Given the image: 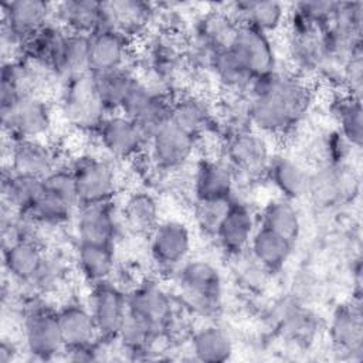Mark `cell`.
Segmentation results:
<instances>
[{"label":"cell","mask_w":363,"mask_h":363,"mask_svg":"<svg viewBox=\"0 0 363 363\" xmlns=\"http://www.w3.org/2000/svg\"><path fill=\"white\" fill-rule=\"evenodd\" d=\"M247 98L252 129L278 136L291 132L302 121L312 95L303 77L277 67L251 81Z\"/></svg>","instance_id":"obj_1"},{"label":"cell","mask_w":363,"mask_h":363,"mask_svg":"<svg viewBox=\"0 0 363 363\" xmlns=\"http://www.w3.org/2000/svg\"><path fill=\"white\" fill-rule=\"evenodd\" d=\"M60 112L64 121L81 132H96L109 115L104 106L92 72H86L60 84Z\"/></svg>","instance_id":"obj_2"},{"label":"cell","mask_w":363,"mask_h":363,"mask_svg":"<svg viewBox=\"0 0 363 363\" xmlns=\"http://www.w3.org/2000/svg\"><path fill=\"white\" fill-rule=\"evenodd\" d=\"M79 206L75 180L69 166H57L43 179L41 193L26 214L47 227L65 224Z\"/></svg>","instance_id":"obj_3"},{"label":"cell","mask_w":363,"mask_h":363,"mask_svg":"<svg viewBox=\"0 0 363 363\" xmlns=\"http://www.w3.org/2000/svg\"><path fill=\"white\" fill-rule=\"evenodd\" d=\"M54 3L43 0H13L1 4L3 52L17 57L24 43L52 20Z\"/></svg>","instance_id":"obj_4"},{"label":"cell","mask_w":363,"mask_h":363,"mask_svg":"<svg viewBox=\"0 0 363 363\" xmlns=\"http://www.w3.org/2000/svg\"><path fill=\"white\" fill-rule=\"evenodd\" d=\"M177 285L187 306L203 315L220 308L223 279L220 271L206 259L184 261L177 268Z\"/></svg>","instance_id":"obj_5"},{"label":"cell","mask_w":363,"mask_h":363,"mask_svg":"<svg viewBox=\"0 0 363 363\" xmlns=\"http://www.w3.org/2000/svg\"><path fill=\"white\" fill-rule=\"evenodd\" d=\"M0 118L9 140L44 139L52 126V108L43 95H30L1 105Z\"/></svg>","instance_id":"obj_6"},{"label":"cell","mask_w":363,"mask_h":363,"mask_svg":"<svg viewBox=\"0 0 363 363\" xmlns=\"http://www.w3.org/2000/svg\"><path fill=\"white\" fill-rule=\"evenodd\" d=\"M69 167L75 180L79 206L112 201L119 187V177L109 157L84 155L77 157Z\"/></svg>","instance_id":"obj_7"},{"label":"cell","mask_w":363,"mask_h":363,"mask_svg":"<svg viewBox=\"0 0 363 363\" xmlns=\"http://www.w3.org/2000/svg\"><path fill=\"white\" fill-rule=\"evenodd\" d=\"M27 352L37 360H51L64 352L57 309L40 302L27 306L23 319Z\"/></svg>","instance_id":"obj_8"},{"label":"cell","mask_w":363,"mask_h":363,"mask_svg":"<svg viewBox=\"0 0 363 363\" xmlns=\"http://www.w3.org/2000/svg\"><path fill=\"white\" fill-rule=\"evenodd\" d=\"M95 135L106 157L115 160L138 159L147 147V139L139 125L121 112L109 113Z\"/></svg>","instance_id":"obj_9"},{"label":"cell","mask_w":363,"mask_h":363,"mask_svg":"<svg viewBox=\"0 0 363 363\" xmlns=\"http://www.w3.org/2000/svg\"><path fill=\"white\" fill-rule=\"evenodd\" d=\"M272 155L264 135L248 129L225 138L224 160L234 170L235 177L255 179L265 174Z\"/></svg>","instance_id":"obj_10"},{"label":"cell","mask_w":363,"mask_h":363,"mask_svg":"<svg viewBox=\"0 0 363 363\" xmlns=\"http://www.w3.org/2000/svg\"><path fill=\"white\" fill-rule=\"evenodd\" d=\"M197 142L199 138L170 121L149 139L146 153L156 169L164 172L180 170L193 157Z\"/></svg>","instance_id":"obj_11"},{"label":"cell","mask_w":363,"mask_h":363,"mask_svg":"<svg viewBox=\"0 0 363 363\" xmlns=\"http://www.w3.org/2000/svg\"><path fill=\"white\" fill-rule=\"evenodd\" d=\"M88 308L94 316L99 339L115 340L129 311L128 292L111 281L92 285Z\"/></svg>","instance_id":"obj_12"},{"label":"cell","mask_w":363,"mask_h":363,"mask_svg":"<svg viewBox=\"0 0 363 363\" xmlns=\"http://www.w3.org/2000/svg\"><path fill=\"white\" fill-rule=\"evenodd\" d=\"M152 259L164 269H177L191 250L189 227L179 220H162L149 233Z\"/></svg>","instance_id":"obj_13"},{"label":"cell","mask_w":363,"mask_h":363,"mask_svg":"<svg viewBox=\"0 0 363 363\" xmlns=\"http://www.w3.org/2000/svg\"><path fill=\"white\" fill-rule=\"evenodd\" d=\"M230 48L252 78L277 68V54L271 35L259 30L241 24Z\"/></svg>","instance_id":"obj_14"},{"label":"cell","mask_w":363,"mask_h":363,"mask_svg":"<svg viewBox=\"0 0 363 363\" xmlns=\"http://www.w3.org/2000/svg\"><path fill=\"white\" fill-rule=\"evenodd\" d=\"M237 177L224 159H201L193 174V193L201 201H230L234 199Z\"/></svg>","instance_id":"obj_15"},{"label":"cell","mask_w":363,"mask_h":363,"mask_svg":"<svg viewBox=\"0 0 363 363\" xmlns=\"http://www.w3.org/2000/svg\"><path fill=\"white\" fill-rule=\"evenodd\" d=\"M11 170L44 179L58 166L55 149L44 139L9 140V163Z\"/></svg>","instance_id":"obj_16"},{"label":"cell","mask_w":363,"mask_h":363,"mask_svg":"<svg viewBox=\"0 0 363 363\" xmlns=\"http://www.w3.org/2000/svg\"><path fill=\"white\" fill-rule=\"evenodd\" d=\"M112 201L81 204L75 213L78 242L113 244L118 234V216Z\"/></svg>","instance_id":"obj_17"},{"label":"cell","mask_w":363,"mask_h":363,"mask_svg":"<svg viewBox=\"0 0 363 363\" xmlns=\"http://www.w3.org/2000/svg\"><path fill=\"white\" fill-rule=\"evenodd\" d=\"M155 16V6L146 1H102V28H115L132 40L149 28Z\"/></svg>","instance_id":"obj_18"},{"label":"cell","mask_w":363,"mask_h":363,"mask_svg":"<svg viewBox=\"0 0 363 363\" xmlns=\"http://www.w3.org/2000/svg\"><path fill=\"white\" fill-rule=\"evenodd\" d=\"M128 309L156 326L160 332H164L174 318L170 295L155 282H143L129 291Z\"/></svg>","instance_id":"obj_19"},{"label":"cell","mask_w":363,"mask_h":363,"mask_svg":"<svg viewBox=\"0 0 363 363\" xmlns=\"http://www.w3.org/2000/svg\"><path fill=\"white\" fill-rule=\"evenodd\" d=\"M91 38L89 71L102 74L129 67L133 40L115 28H101Z\"/></svg>","instance_id":"obj_20"},{"label":"cell","mask_w":363,"mask_h":363,"mask_svg":"<svg viewBox=\"0 0 363 363\" xmlns=\"http://www.w3.org/2000/svg\"><path fill=\"white\" fill-rule=\"evenodd\" d=\"M258 227V221L250 206L233 199L217 228L216 240L220 247L231 255L248 248Z\"/></svg>","instance_id":"obj_21"},{"label":"cell","mask_w":363,"mask_h":363,"mask_svg":"<svg viewBox=\"0 0 363 363\" xmlns=\"http://www.w3.org/2000/svg\"><path fill=\"white\" fill-rule=\"evenodd\" d=\"M64 352L91 347L99 340L98 329L88 305L69 301L57 309Z\"/></svg>","instance_id":"obj_22"},{"label":"cell","mask_w":363,"mask_h":363,"mask_svg":"<svg viewBox=\"0 0 363 363\" xmlns=\"http://www.w3.org/2000/svg\"><path fill=\"white\" fill-rule=\"evenodd\" d=\"M170 121L200 139L216 126V108L203 95L179 94L172 101Z\"/></svg>","instance_id":"obj_23"},{"label":"cell","mask_w":363,"mask_h":363,"mask_svg":"<svg viewBox=\"0 0 363 363\" xmlns=\"http://www.w3.org/2000/svg\"><path fill=\"white\" fill-rule=\"evenodd\" d=\"M329 335L336 350L346 354H362L363 350V315L360 298L342 303L335 311Z\"/></svg>","instance_id":"obj_24"},{"label":"cell","mask_w":363,"mask_h":363,"mask_svg":"<svg viewBox=\"0 0 363 363\" xmlns=\"http://www.w3.org/2000/svg\"><path fill=\"white\" fill-rule=\"evenodd\" d=\"M52 20L68 33L92 35L102 28V1L65 0L54 3Z\"/></svg>","instance_id":"obj_25"},{"label":"cell","mask_w":363,"mask_h":363,"mask_svg":"<svg viewBox=\"0 0 363 363\" xmlns=\"http://www.w3.org/2000/svg\"><path fill=\"white\" fill-rule=\"evenodd\" d=\"M240 24L252 27L265 34H272L286 23L288 9L278 1L245 0L228 6Z\"/></svg>","instance_id":"obj_26"},{"label":"cell","mask_w":363,"mask_h":363,"mask_svg":"<svg viewBox=\"0 0 363 363\" xmlns=\"http://www.w3.org/2000/svg\"><path fill=\"white\" fill-rule=\"evenodd\" d=\"M265 176L278 190L281 197L292 201L301 199L309 190L311 173H308L299 162L289 157L272 156L265 170Z\"/></svg>","instance_id":"obj_27"},{"label":"cell","mask_w":363,"mask_h":363,"mask_svg":"<svg viewBox=\"0 0 363 363\" xmlns=\"http://www.w3.org/2000/svg\"><path fill=\"white\" fill-rule=\"evenodd\" d=\"M43 189V179L21 174L4 166L1 176V206L17 214H27Z\"/></svg>","instance_id":"obj_28"},{"label":"cell","mask_w":363,"mask_h":363,"mask_svg":"<svg viewBox=\"0 0 363 363\" xmlns=\"http://www.w3.org/2000/svg\"><path fill=\"white\" fill-rule=\"evenodd\" d=\"M91 38L85 34L67 33L60 52L52 64L58 84L69 78L91 72Z\"/></svg>","instance_id":"obj_29"},{"label":"cell","mask_w":363,"mask_h":363,"mask_svg":"<svg viewBox=\"0 0 363 363\" xmlns=\"http://www.w3.org/2000/svg\"><path fill=\"white\" fill-rule=\"evenodd\" d=\"M75 261L79 274L91 285L111 281L116 261L113 244L78 242Z\"/></svg>","instance_id":"obj_30"},{"label":"cell","mask_w":363,"mask_h":363,"mask_svg":"<svg viewBox=\"0 0 363 363\" xmlns=\"http://www.w3.org/2000/svg\"><path fill=\"white\" fill-rule=\"evenodd\" d=\"M191 352L200 362L223 363L231 359L234 343L227 329L217 323H207L193 333Z\"/></svg>","instance_id":"obj_31"},{"label":"cell","mask_w":363,"mask_h":363,"mask_svg":"<svg viewBox=\"0 0 363 363\" xmlns=\"http://www.w3.org/2000/svg\"><path fill=\"white\" fill-rule=\"evenodd\" d=\"M292 247L294 242L261 225L257 227L248 245L252 258L269 272L279 271L286 264Z\"/></svg>","instance_id":"obj_32"},{"label":"cell","mask_w":363,"mask_h":363,"mask_svg":"<svg viewBox=\"0 0 363 363\" xmlns=\"http://www.w3.org/2000/svg\"><path fill=\"white\" fill-rule=\"evenodd\" d=\"M44 255L41 244L33 240H20L3 248V265L14 281L28 284L41 267Z\"/></svg>","instance_id":"obj_33"},{"label":"cell","mask_w":363,"mask_h":363,"mask_svg":"<svg viewBox=\"0 0 363 363\" xmlns=\"http://www.w3.org/2000/svg\"><path fill=\"white\" fill-rule=\"evenodd\" d=\"M258 225L295 242L301 233V216L292 200L275 197L269 200L258 216Z\"/></svg>","instance_id":"obj_34"},{"label":"cell","mask_w":363,"mask_h":363,"mask_svg":"<svg viewBox=\"0 0 363 363\" xmlns=\"http://www.w3.org/2000/svg\"><path fill=\"white\" fill-rule=\"evenodd\" d=\"M159 214V203L147 190H135L128 194L121 208L125 224L136 233L149 234L160 221Z\"/></svg>","instance_id":"obj_35"},{"label":"cell","mask_w":363,"mask_h":363,"mask_svg":"<svg viewBox=\"0 0 363 363\" xmlns=\"http://www.w3.org/2000/svg\"><path fill=\"white\" fill-rule=\"evenodd\" d=\"M330 111L339 126L337 130L354 149H360L363 142V111L360 98L342 91L333 98Z\"/></svg>","instance_id":"obj_36"},{"label":"cell","mask_w":363,"mask_h":363,"mask_svg":"<svg viewBox=\"0 0 363 363\" xmlns=\"http://www.w3.org/2000/svg\"><path fill=\"white\" fill-rule=\"evenodd\" d=\"M67 33L68 31H65L58 23L51 20L24 43L20 54L45 64L52 69V64L60 52Z\"/></svg>","instance_id":"obj_37"},{"label":"cell","mask_w":363,"mask_h":363,"mask_svg":"<svg viewBox=\"0 0 363 363\" xmlns=\"http://www.w3.org/2000/svg\"><path fill=\"white\" fill-rule=\"evenodd\" d=\"M94 78L104 106L109 113H113L119 112L121 105L138 75L130 67H125L102 74H94Z\"/></svg>","instance_id":"obj_38"},{"label":"cell","mask_w":363,"mask_h":363,"mask_svg":"<svg viewBox=\"0 0 363 363\" xmlns=\"http://www.w3.org/2000/svg\"><path fill=\"white\" fill-rule=\"evenodd\" d=\"M210 69L213 71L218 84L228 94H247L248 86L254 79L237 60L231 48L214 54Z\"/></svg>","instance_id":"obj_39"},{"label":"cell","mask_w":363,"mask_h":363,"mask_svg":"<svg viewBox=\"0 0 363 363\" xmlns=\"http://www.w3.org/2000/svg\"><path fill=\"white\" fill-rule=\"evenodd\" d=\"M160 333L162 332L156 326L128 311L115 340L121 343L123 350L129 353H140L146 352Z\"/></svg>","instance_id":"obj_40"},{"label":"cell","mask_w":363,"mask_h":363,"mask_svg":"<svg viewBox=\"0 0 363 363\" xmlns=\"http://www.w3.org/2000/svg\"><path fill=\"white\" fill-rule=\"evenodd\" d=\"M172 101L173 95L156 91L146 108L139 113L136 119H133L145 133L147 142L160 128L170 122Z\"/></svg>","instance_id":"obj_41"},{"label":"cell","mask_w":363,"mask_h":363,"mask_svg":"<svg viewBox=\"0 0 363 363\" xmlns=\"http://www.w3.org/2000/svg\"><path fill=\"white\" fill-rule=\"evenodd\" d=\"M231 201V200H230ZM230 201H201L196 200L197 225L208 235L216 237L217 228L227 211Z\"/></svg>","instance_id":"obj_42"},{"label":"cell","mask_w":363,"mask_h":363,"mask_svg":"<svg viewBox=\"0 0 363 363\" xmlns=\"http://www.w3.org/2000/svg\"><path fill=\"white\" fill-rule=\"evenodd\" d=\"M337 1H299L292 4V9L305 17L308 21L315 24L319 28H325L332 20Z\"/></svg>","instance_id":"obj_43"},{"label":"cell","mask_w":363,"mask_h":363,"mask_svg":"<svg viewBox=\"0 0 363 363\" xmlns=\"http://www.w3.org/2000/svg\"><path fill=\"white\" fill-rule=\"evenodd\" d=\"M62 275V265L61 262L51 255H44L41 267L38 268L34 278L28 282L37 291H48L54 288Z\"/></svg>","instance_id":"obj_44"},{"label":"cell","mask_w":363,"mask_h":363,"mask_svg":"<svg viewBox=\"0 0 363 363\" xmlns=\"http://www.w3.org/2000/svg\"><path fill=\"white\" fill-rule=\"evenodd\" d=\"M353 146L345 139V136L335 130L325 142V152L328 157V164H346V160L353 152Z\"/></svg>","instance_id":"obj_45"},{"label":"cell","mask_w":363,"mask_h":363,"mask_svg":"<svg viewBox=\"0 0 363 363\" xmlns=\"http://www.w3.org/2000/svg\"><path fill=\"white\" fill-rule=\"evenodd\" d=\"M14 346L11 343H7L6 340L1 342L0 345V362L1 363H9L14 359Z\"/></svg>","instance_id":"obj_46"}]
</instances>
